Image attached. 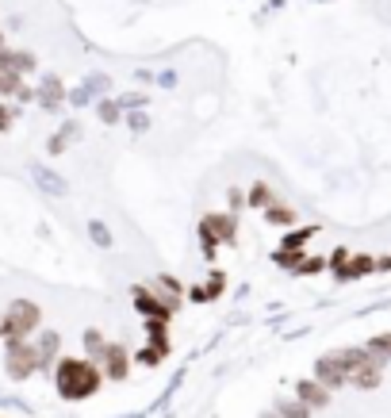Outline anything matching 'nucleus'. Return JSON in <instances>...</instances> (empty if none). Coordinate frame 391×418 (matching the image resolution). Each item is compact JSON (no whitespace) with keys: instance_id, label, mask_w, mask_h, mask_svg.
<instances>
[{"instance_id":"obj_1","label":"nucleus","mask_w":391,"mask_h":418,"mask_svg":"<svg viewBox=\"0 0 391 418\" xmlns=\"http://www.w3.org/2000/svg\"><path fill=\"white\" fill-rule=\"evenodd\" d=\"M100 384H104V373H100L97 361H89V357H62V361H54V387H58V395L70 399V403L97 395Z\"/></svg>"},{"instance_id":"obj_2","label":"nucleus","mask_w":391,"mask_h":418,"mask_svg":"<svg viewBox=\"0 0 391 418\" xmlns=\"http://www.w3.org/2000/svg\"><path fill=\"white\" fill-rule=\"evenodd\" d=\"M0 319H4V338H27V334L39 330L43 311H39V303H31V299H16V303H8V311Z\"/></svg>"},{"instance_id":"obj_3","label":"nucleus","mask_w":391,"mask_h":418,"mask_svg":"<svg viewBox=\"0 0 391 418\" xmlns=\"http://www.w3.org/2000/svg\"><path fill=\"white\" fill-rule=\"evenodd\" d=\"M234 234H238V219L231 211H207L204 223H199V238H204V253H207V258L215 253V246L234 242Z\"/></svg>"},{"instance_id":"obj_4","label":"nucleus","mask_w":391,"mask_h":418,"mask_svg":"<svg viewBox=\"0 0 391 418\" xmlns=\"http://www.w3.org/2000/svg\"><path fill=\"white\" fill-rule=\"evenodd\" d=\"M4 368L12 380H27L35 376V368H39V353H35V346L27 338H8V357H4Z\"/></svg>"},{"instance_id":"obj_5","label":"nucleus","mask_w":391,"mask_h":418,"mask_svg":"<svg viewBox=\"0 0 391 418\" xmlns=\"http://www.w3.org/2000/svg\"><path fill=\"white\" fill-rule=\"evenodd\" d=\"M100 373H104V380H111V384H123V380L131 376V357H127V349H123L119 341H108V346H104Z\"/></svg>"},{"instance_id":"obj_6","label":"nucleus","mask_w":391,"mask_h":418,"mask_svg":"<svg viewBox=\"0 0 391 418\" xmlns=\"http://www.w3.org/2000/svg\"><path fill=\"white\" fill-rule=\"evenodd\" d=\"M334 273H338L341 280L368 277V273H376V258H368V253H349V250H338V253H334Z\"/></svg>"},{"instance_id":"obj_7","label":"nucleus","mask_w":391,"mask_h":418,"mask_svg":"<svg viewBox=\"0 0 391 418\" xmlns=\"http://www.w3.org/2000/svg\"><path fill=\"white\" fill-rule=\"evenodd\" d=\"M135 311H138L142 319H165L169 322V315H173L177 307L161 299L154 288H142V284H138V288H135Z\"/></svg>"},{"instance_id":"obj_8","label":"nucleus","mask_w":391,"mask_h":418,"mask_svg":"<svg viewBox=\"0 0 391 418\" xmlns=\"http://www.w3.org/2000/svg\"><path fill=\"white\" fill-rule=\"evenodd\" d=\"M314 380L334 392V387L349 384V373H346V365L338 361V353H326V357H319V365H314Z\"/></svg>"},{"instance_id":"obj_9","label":"nucleus","mask_w":391,"mask_h":418,"mask_svg":"<svg viewBox=\"0 0 391 418\" xmlns=\"http://www.w3.org/2000/svg\"><path fill=\"white\" fill-rule=\"evenodd\" d=\"M295 395H299L303 403L311 407V411H322V407H330V387H322L319 380H299V384H295Z\"/></svg>"},{"instance_id":"obj_10","label":"nucleus","mask_w":391,"mask_h":418,"mask_svg":"<svg viewBox=\"0 0 391 418\" xmlns=\"http://www.w3.org/2000/svg\"><path fill=\"white\" fill-rule=\"evenodd\" d=\"M104 92H108V77H89V81H81V89L70 92V104L84 108V104H92V100H104Z\"/></svg>"},{"instance_id":"obj_11","label":"nucleus","mask_w":391,"mask_h":418,"mask_svg":"<svg viewBox=\"0 0 391 418\" xmlns=\"http://www.w3.org/2000/svg\"><path fill=\"white\" fill-rule=\"evenodd\" d=\"M35 100H39L46 111H54V108H58V104L65 100V89H62V81L54 77V73H46V77H43V84H39V92H35Z\"/></svg>"},{"instance_id":"obj_12","label":"nucleus","mask_w":391,"mask_h":418,"mask_svg":"<svg viewBox=\"0 0 391 418\" xmlns=\"http://www.w3.org/2000/svg\"><path fill=\"white\" fill-rule=\"evenodd\" d=\"M31 177H35V185H39L43 192H50V196H65V192H70L65 177H58L54 169H46V165H31Z\"/></svg>"},{"instance_id":"obj_13","label":"nucleus","mask_w":391,"mask_h":418,"mask_svg":"<svg viewBox=\"0 0 391 418\" xmlns=\"http://www.w3.org/2000/svg\"><path fill=\"white\" fill-rule=\"evenodd\" d=\"M58 349H62V338L54 334V330H43L39 341H35V353H39V368L54 365V361H58Z\"/></svg>"},{"instance_id":"obj_14","label":"nucleus","mask_w":391,"mask_h":418,"mask_svg":"<svg viewBox=\"0 0 391 418\" xmlns=\"http://www.w3.org/2000/svg\"><path fill=\"white\" fill-rule=\"evenodd\" d=\"M0 70H12V73H20V77H23V73L35 70V58L27 50H4V54H0Z\"/></svg>"},{"instance_id":"obj_15","label":"nucleus","mask_w":391,"mask_h":418,"mask_svg":"<svg viewBox=\"0 0 391 418\" xmlns=\"http://www.w3.org/2000/svg\"><path fill=\"white\" fill-rule=\"evenodd\" d=\"M272 411L280 414V418H311V407L303 403L299 395H295V399H284V395H276V399H272Z\"/></svg>"},{"instance_id":"obj_16","label":"nucleus","mask_w":391,"mask_h":418,"mask_svg":"<svg viewBox=\"0 0 391 418\" xmlns=\"http://www.w3.org/2000/svg\"><path fill=\"white\" fill-rule=\"evenodd\" d=\"M380 376H384V368L365 365V368H353V373H349V384L360 387V392H372V387H380Z\"/></svg>"},{"instance_id":"obj_17","label":"nucleus","mask_w":391,"mask_h":418,"mask_svg":"<svg viewBox=\"0 0 391 418\" xmlns=\"http://www.w3.org/2000/svg\"><path fill=\"white\" fill-rule=\"evenodd\" d=\"M81 138V127L77 123H62V131L58 135H50V154H65V146H70V142H77Z\"/></svg>"},{"instance_id":"obj_18","label":"nucleus","mask_w":391,"mask_h":418,"mask_svg":"<svg viewBox=\"0 0 391 418\" xmlns=\"http://www.w3.org/2000/svg\"><path fill=\"white\" fill-rule=\"evenodd\" d=\"M146 334H150V346H154L158 349V353L161 357H165L169 353V330H165V319H146Z\"/></svg>"},{"instance_id":"obj_19","label":"nucleus","mask_w":391,"mask_h":418,"mask_svg":"<svg viewBox=\"0 0 391 418\" xmlns=\"http://www.w3.org/2000/svg\"><path fill=\"white\" fill-rule=\"evenodd\" d=\"M81 341H84V353H89V361H100L104 346H108V341H104V334H100V330H84V334H81Z\"/></svg>"},{"instance_id":"obj_20","label":"nucleus","mask_w":391,"mask_h":418,"mask_svg":"<svg viewBox=\"0 0 391 418\" xmlns=\"http://www.w3.org/2000/svg\"><path fill=\"white\" fill-rule=\"evenodd\" d=\"M265 219L276 223V226H292L295 211H292V207H284V204H269V207H265Z\"/></svg>"},{"instance_id":"obj_21","label":"nucleus","mask_w":391,"mask_h":418,"mask_svg":"<svg viewBox=\"0 0 391 418\" xmlns=\"http://www.w3.org/2000/svg\"><path fill=\"white\" fill-rule=\"evenodd\" d=\"M23 89V77L12 70H0V97H16V92Z\"/></svg>"},{"instance_id":"obj_22","label":"nucleus","mask_w":391,"mask_h":418,"mask_svg":"<svg viewBox=\"0 0 391 418\" xmlns=\"http://www.w3.org/2000/svg\"><path fill=\"white\" fill-rule=\"evenodd\" d=\"M97 111H100V119H104V123H119V119H123V108H119V100H108V97H104V100H97Z\"/></svg>"},{"instance_id":"obj_23","label":"nucleus","mask_w":391,"mask_h":418,"mask_svg":"<svg viewBox=\"0 0 391 418\" xmlns=\"http://www.w3.org/2000/svg\"><path fill=\"white\" fill-rule=\"evenodd\" d=\"M89 234H92V242H97L100 250H108V246H111V231H108V226H104L100 219L89 223Z\"/></svg>"},{"instance_id":"obj_24","label":"nucleus","mask_w":391,"mask_h":418,"mask_svg":"<svg viewBox=\"0 0 391 418\" xmlns=\"http://www.w3.org/2000/svg\"><path fill=\"white\" fill-rule=\"evenodd\" d=\"M223 288H226L223 273H211V280L204 284V299H219V296H223Z\"/></svg>"},{"instance_id":"obj_25","label":"nucleus","mask_w":391,"mask_h":418,"mask_svg":"<svg viewBox=\"0 0 391 418\" xmlns=\"http://www.w3.org/2000/svg\"><path fill=\"white\" fill-rule=\"evenodd\" d=\"M250 204H257V207H269V204H272V192L261 185V180L253 185V192H250Z\"/></svg>"},{"instance_id":"obj_26","label":"nucleus","mask_w":391,"mask_h":418,"mask_svg":"<svg viewBox=\"0 0 391 418\" xmlns=\"http://www.w3.org/2000/svg\"><path fill=\"white\" fill-rule=\"evenodd\" d=\"M311 234H314V231H299V234H288L280 250H295V253H299V250H303V238H311Z\"/></svg>"},{"instance_id":"obj_27","label":"nucleus","mask_w":391,"mask_h":418,"mask_svg":"<svg viewBox=\"0 0 391 418\" xmlns=\"http://www.w3.org/2000/svg\"><path fill=\"white\" fill-rule=\"evenodd\" d=\"M158 361H161V353H158V349H154V346H142V349H138V365L154 368V365H158Z\"/></svg>"},{"instance_id":"obj_28","label":"nucleus","mask_w":391,"mask_h":418,"mask_svg":"<svg viewBox=\"0 0 391 418\" xmlns=\"http://www.w3.org/2000/svg\"><path fill=\"white\" fill-rule=\"evenodd\" d=\"M322 265H330V261H322V258H311V261H303V265H299V273H319Z\"/></svg>"},{"instance_id":"obj_29","label":"nucleus","mask_w":391,"mask_h":418,"mask_svg":"<svg viewBox=\"0 0 391 418\" xmlns=\"http://www.w3.org/2000/svg\"><path fill=\"white\" fill-rule=\"evenodd\" d=\"M8 127H12V108L0 104V131H8Z\"/></svg>"},{"instance_id":"obj_30","label":"nucleus","mask_w":391,"mask_h":418,"mask_svg":"<svg viewBox=\"0 0 391 418\" xmlns=\"http://www.w3.org/2000/svg\"><path fill=\"white\" fill-rule=\"evenodd\" d=\"M138 104H142V97L135 92V97H123V100H119V108H138Z\"/></svg>"},{"instance_id":"obj_31","label":"nucleus","mask_w":391,"mask_h":418,"mask_svg":"<svg viewBox=\"0 0 391 418\" xmlns=\"http://www.w3.org/2000/svg\"><path fill=\"white\" fill-rule=\"evenodd\" d=\"M131 127L142 131V127H146V116H142V111H135V116H131Z\"/></svg>"},{"instance_id":"obj_32","label":"nucleus","mask_w":391,"mask_h":418,"mask_svg":"<svg viewBox=\"0 0 391 418\" xmlns=\"http://www.w3.org/2000/svg\"><path fill=\"white\" fill-rule=\"evenodd\" d=\"M376 273H391V253H387V258H380V261H376Z\"/></svg>"},{"instance_id":"obj_33","label":"nucleus","mask_w":391,"mask_h":418,"mask_svg":"<svg viewBox=\"0 0 391 418\" xmlns=\"http://www.w3.org/2000/svg\"><path fill=\"white\" fill-rule=\"evenodd\" d=\"M261 418H280V414H276V411H265V414H261Z\"/></svg>"},{"instance_id":"obj_34","label":"nucleus","mask_w":391,"mask_h":418,"mask_svg":"<svg viewBox=\"0 0 391 418\" xmlns=\"http://www.w3.org/2000/svg\"><path fill=\"white\" fill-rule=\"evenodd\" d=\"M0 338H4V319H0Z\"/></svg>"}]
</instances>
